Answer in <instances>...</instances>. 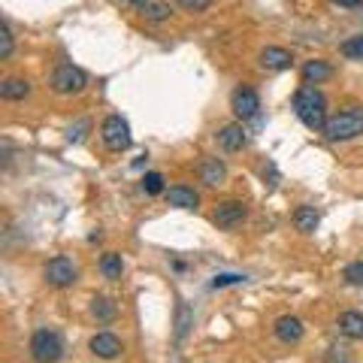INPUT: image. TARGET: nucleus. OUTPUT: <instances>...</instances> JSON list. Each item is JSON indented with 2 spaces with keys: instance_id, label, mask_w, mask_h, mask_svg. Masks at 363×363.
Instances as JSON below:
<instances>
[{
  "instance_id": "nucleus-1",
  "label": "nucleus",
  "mask_w": 363,
  "mask_h": 363,
  "mask_svg": "<svg viewBox=\"0 0 363 363\" xmlns=\"http://www.w3.org/2000/svg\"><path fill=\"white\" fill-rule=\"evenodd\" d=\"M294 112L309 130H324L327 124V97L315 85H300L294 91Z\"/></svg>"
},
{
  "instance_id": "nucleus-2",
  "label": "nucleus",
  "mask_w": 363,
  "mask_h": 363,
  "mask_svg": "<svg viewBox=\"0 0 363 363\" xmlns=\"http://www.w3.org/2000/svg\"><path fill=\"white\" fill-rule=\"evenodd\" d=\"M360 133H363V109L360 106H348L342 112H336V116L327 118V124H324V136L333 143L354 140Z\"/></svg>"
},
{
  "instance_id": "nucleus-3",
  "label": "nucleus",
  "mask_w": 363,
  "mask_h": 363,
  "mask_svg": "<svg viewBox=\"0 0 363 363\" xmlns=\"http://www.w3.org/2000/svg\"><path fill=\"white\" fill-rule=\"evenodd\" d=\"M85 85H88L85 70H79V67L67 64V61L55 67L52 76H49V88L55 91V94H64V97H70V94H82Z\"/></svg>"
},
{
  "instance_id": "nucleus-4",
  "label": "nucleus",
  "mask_w": 363,
  "mask_h": 363,
  "mask_svg": "<svg viewBox=\"0 0 363 363\" xmlns=\"http://www.w3.org/2000/svg\"><path fill=\"white\" fill-rule=\"evenodd\" d=\"M30 357L37 363H58L64 357V342L55 330H37L30 336Z\"/></svg>"
},
{
  "instance_id": "nucleus-5",
  "label": "nucleus",
  "mask_w": 363,
  "mask_h": 363,
  "mask_svg": "<svg viewBox=\"0 0 363 363\" xmlns=\"http://www.w3.org/2000/svg\"><path fill=\"white\" fill-rule=\"evenodd\" d=\"M100 136H104V145L109 152H128L133 136H130V124L121 116H106L100 124Z\"/></svg>"
},
{
  "instance_id": "nucleus-6",
  "label": "nucleus",
  "mask_w": 363,
  "mask_h": 363,
  "mask_svg": "<svg viewBox=\"0 0 363 363\" xmlns=\"http://www.w3.org/2000/svg\"><path fill=\"white\" fill-rule=\"evenodd\" d=\"M43 279H45V285H52V288H70V285H76L79 269H76V264L70 257L58 255L43 267Z\"/></svg>"
},
{
  "instance_id": "nucleus-7",
  "label": "nucleus",
  "mask_w": 363,
  "mask_h": 363,
  "mask_svg": "<svg viewBox=\"0 0 363 363\" xmlns=\"http://www.w3.org/2000/svg\"><path fill=\"white\" fill-rule=\"evenodd\" d=\"M230 109H233V116L240 118V121H248V118H255L257 112H260V97H257V91L252 85H240L230 94Z\"/></svg>"
},
{
  "instance_id": "nucleus-8",
  "label": "nucleus",
  "mask_w": 363,
  "mask_h": 363,
  "mask_svg": "<svg viewBox=\"0 0 363 363\" xmlns=\"http://www.w3.org/2000/svg\"><path fill=\"white\" fill-rule=\"evenodd\" d=\"M245 215H248V209H245L242 200H224V203H218V206H215L212 221L218 224V227H224V230H230V227L240 224Z\"/></svg>"
},
{
  "instance_id": "nucleus-9",
  "label": "nucleus",
  "mask_w": 363,
  "mask_h": 363,
  "mask_svg": "<svg viewBox=\"0 0 363 363\" xmlns=\"http://www.w3.org/2000/svg\"><path fill=\"white\" fill-rule=\"evenodd\" d=\"M88 348H91V354L100 357V360H116L121 351H124L121 339H118V336H112V333H97V336H91Z\"/></svg>"
},
{
  "instance_id": "nucleus-10",
  "label": "nucleus",
  "mask_w": 363,
  "mask_h": 363,
  "mask_svg": "<svg viewBox=\"0 0 363 363\" xmlns=\"http://www.w3.org/2000/svg\"><path fill=\"white\" fill-rule=\"evenodd\" d=\"M272 333H276L279 342L294 345V342H300V339H303V321L297 315H281L279 321L272 324Z\"/></svg>"
},
{
  "instance_id": "nucleus-11",
  "label": "nucleus",
  "mask_w": 363,
  "mask_h": 363,
  "mask_svg": "<svg viewBox=\"0 0 363 363\" xmlns=\"http://www.w3.org/2000/svg\"><path fill=\"white\" fill-rule=\"evenodd\" d=\"M197 176H200L203 185L218 188L227 179V167H224V161H218V157H203L200 167H197Z\"/></svg>"
},
{
  "instance_id": "nucleus-12",
  "label": "nucleus",
  "mask_w": 363,
  "mask_h": 363,
  "mask_svg": "<svg viewBox=\"0 0 363 363\" xmlns=\"http://www.w3.org/2000/svg\"><path fill=\"white\" fill-rule=\"evenodd\" d=\"M167 203H169V206H176V209L194 212L200 206V194L194 188H188V185H173L167 191Z\"/></svg>"
},
{
  "instance_id": "nucleus-13",
  "label": "nucleus",
  "mask_w": 363,
  "mask_h": 363,
  "mask_svg": "<svg viewBox=\"0 0 363 363\" xmlns=\"http://www.w3.org/2000/svg\"><path fill=\"white\" fill-rule=\"evenodd\" d=\"M291 64H294V55L288 49H281V45H267L260 52V67L264 70H288Z\"/></svg>"
},
{
  "instance_id": "nucleus-14",
  "label": "nucleus",
  "mask_w": 363,
  "mask_h": 363,
  "mask_svg": "<svg viewBox=\"0 0 363 363\" xmlns=\"http://www.w3.org/2000/svg\"><path fill=\"white\" fill-rule=\"evenodd\" d=\"M218 145L224 152H240L245 145V128L242 124H224L218 130Z\"/></svg>"
},
{
  "instance_id": "nucleus-15",
  "label": "nucleus",
  "mask_w": 363,
  "mask_h": 363,
  "mask_svg": "<svg viewBox=\"0 0 363 363\" xmlns=\"http://www.w3.org/2000/svg\"><path fill=\"white\" fill-rule=\"evenodd\" d=\"M333 76V67L321 61V58H315V61H306L303 64V79H306V85H318V82H327V79Z\"/></svg>"
},
{
  "instance_id": "nucleus-16",
  "label": "nucleus",
  "mask_w": 363,
  "mask_h": 363,
  "mask_svg": "<svg viewBox=\"0 0 363 363\" xmlns=\"http://www.w3.org/2000/svg\"><path fill=\"white\" fill-rule=\"evenodd\" d=\"M30 94V82L28 79H18V76H9L0 82V97L4 100H25Z\"/></svg>"
},
{
  "instance_id": "nucleus-17",
  "label": "nucleus",
  "mask_w": 363,
  "mask_h": 363,
  "mask_svg": "<svg viewBox=\"0 0 363 363\" xmlns=\"http://www.w3.org/2000/svg\"><path fill=\"white\" fill-rule=\"evenodd\" d=\"M318 224H321V215H318L315 206H300L294 212V227H297L300 233H315Z\"/></svg>"
},
{
  "instance_id": "nucleus-18",
  "label": "nucleus",
  "mask_w": 363,
  "mask_h": 363,
  "mask_svg": "<svg viewBox=\"0 0 363 363\" xmlns=\"http://www.w3.org/2000/svg\"><path fill=\"white\" fill-rule=\"evenodd\" d=\"M339 330L348 339H363V315L360 312H342L339 315Z\"/></svg>"
},
{
  "instance_id": "nucleus-19",
  "label": "nucleus",
  "mask_w": 363,
  "mask_h": 363,
  "mask_svg": "<svg viewBox=\"0 0 363 363\" xmlns=\"http://www.w3.org/2000/svg\"><path fill=\"white\" fill-rule=\"evenodd\" d=\"M100 272H104V279H109V281H118L121 279V272H124V260H121V255L118 252H106L104 257H100Z\"/></svg>"
},
{
  "instance_id": "nucleus-20",
  "label": "nucleus",
  "mask_w": 363,
  "mask_h": 363,
  "mask_svg": "<svg viewBox=\"0 0 363 363\" xmlns=\"http://www.w3.org/2000/svg\"><path fill=\"white\" fill-rule=\"evenodd\" d=\"M91 315H94L97 321L109 324L112 318H116V303H112L109 297H94V300H91Z\"/></svg>"
},
{
  "instance_id": "nucleus-21",
  "label": "nucleus",
  "mask_w": 363,
  "mask_h": 363,
  "mask_svg": "<svg viewBox=\"0 0 363 363\" xmlns=\"http://www.w3.org/2000/svg\"><path fill=\"white\" fill-rule=\"evenodd\" d=\"M191 327H194V312H191L185 303H179V309H176V339L179 342L188 336Z\"/></svg>"
},
{
  "instance_id": "nucleus-22",
  "label": "nucleus",
  "mask_w": 363,
  "mask_h": 363,
  "mask_svg": "<svg viewBox=\"0 0 363 363\" xmlns=\"http://www.w3.org/2000/svg\"><path fill=\"white\" fill-rule=\"evenodd\" d=\"M143 16L149 21H164V18H169V4H164V0H149V4H143Z\"/></svg>"
},
{
  "instance_id": "nucleus-23",
  "label": "nucleus",
  "mask_w": 363,
  "mask_h": 363,
  "mask_svg": "<svg viewBox=\"0 0 363 363\" xmlns=\"http://www.w3.org/2000/svg\"><path fill=\"white\" fill-rule=\"evenodd\" d=\"M339 52H342L348 61H363V33H357V37H348L342 45H339Z\"/></svg>"
},
{
  "instance_id": "nucleus-24",
  "label": "nucleus",
  "mask_w": 363,
  "mask_h": 363,
  "mask_svg": "<svg viewBox=\"0 0 363 363\" xmlns=\"http://www.w3.org/2000/svg\"><path fill=\"white\" fill-rule=\"evenodd\" d=\"M16 49V37L9 30V21H0V61H6Z\"/></svg>"
},
{
  "instance_id": "nucleus-25",
  "label": "nucleus",
  "mask_w": 363,
  "mask_h": 363,
  "mask_svg": "<svg viewBox=\"0 0 363 363\" xmlns=\"http://www.w3.org/2000/svg\"><path fill=\"white\" fill-rule=\"evenodd\" d=\"M88 130H91V121H88V118H79L76 124H70V128H67V143H82Z\"/></svg>"
},
{
  "instance_id": "nucleus-26",
  "label": "nucleus",
  "mask_w": 363,
  "mask_h": 363,
  "mask_svg": "<svg viewBox=\"0 0 363 363\" xmlns=\"http://www.w3.org/2000/svg\"><path fill=\"white\" fill-rule=\"evenodd\" d=\"M143 191H145V194H161V191H164V176L161 173H145Z\"/></svg>"
},
{
  "instance_id": "nucleus-27",
  "label": "nucleus",
  "mask_w": 363,
  "mask_h": 363,
  "mask_svg": "<svg viewBox=\"0 0 363 363\" xmlns=\"http://www.w3.org/2000/svg\"><path fill=\"white\" fill-rule=\"evenodd\" d=\"M342 276H345L348 285H363V260H354V264H348Z\"/></svg>"
},
{
  "instance_id": "nucleus-28",
  "label": "nucleus",
  "mask_w": 363,
  "mask_h": 363,
  "mask_svg": "<svg viewBox=\"0 0 363 363\" xmlns=\"http://www.w3.org/2000/svg\"><path fill=\"white\" fill-rule=\"evenodd\" d=\"M245 276H240V272H221V276L212 279V288H227V285H242Z\"/></svg>"
},
{
  "instance_id": "nucleus-29",
  "label": "nucleus",
  "mask_w": 363,
  "mask_h": 363,
  "mask_svg": "<svg viewBox=\"0 0 363 363\" xmlns=\"http://www.w3.org/2000/svg\"><path fill=\"white\" fill-rule=\"evenodd\" d=\"M182 9H188V13H203V9H209L212 0H176Z\"/></svg>"
},
{
  "instance_id": "nucleus-30",
  "label": "nucleus",
  "mask_w": 363,
  "mask_h": 363,
  "mask_svg": "<svg viewBox=\"0 0 363 363\" xmlns=\"http://www.w3.org/2000/svg\"><path fill=\"white\" fill-rule=\"evenodd\" d=\"M333 4H339V6H348V9H351V6H360L363 0H333Z\"/></svg>"
},
{
  "instance_id": "nucleus-31",
  "label": "nucleus",
  "mask_w": 363,
  "mask_h": 363,
  "mask_svg": "<svg viewBox=\"0 0 363 363\" xmlns=\"http://www.w3.org/2000/svg\"><path fill=\"white\" fill-rule=\"evenodd\" d=\"M130 4H149V0H130Z\"/></svg>"
}]
</instances>
